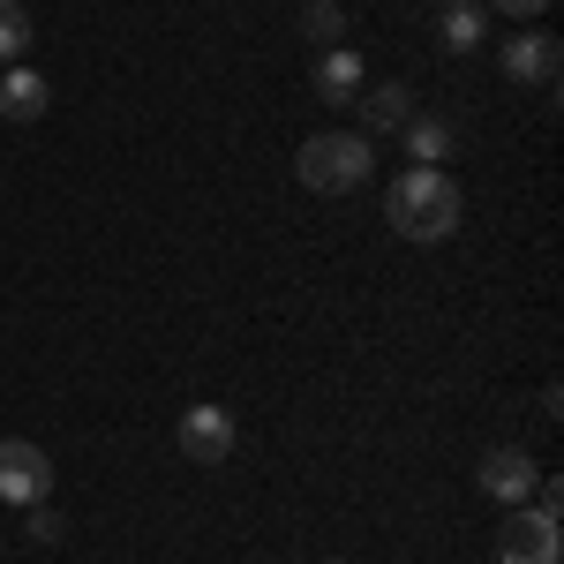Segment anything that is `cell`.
<instances>
[{"instance_id": "1", "label": "cell", "mask_w": 564, "mask_h": 564, "mask_svg": "<svg viewBox=\"0 0 564 564\" xmlns=\"http://www.w3.org/2000/svg\"><path fill=\"white\" fill-rule=\"evenodd\" d=\"M459 181L444 174V166H406V174L391 181V226L406 234V241H452L459 234Z\"/></svg>"}, {"instance_id": "2", "label": "cell", "mask_w": 564, "mask_h": 564, "mask_svg": "<svg viewBox=\"0 0 564 564\" xmlns=\"http://www.w3.org/2000/svg\"><path fill=\"white\" fill-rule=\"evenodd\" d=\"M369 166H377V151H369V135H308L302 151H294V174L316 188V196H354L361 181H369Z\"/></svg>"}, {"instance_id": "3", "label": "cell", "mask_w": 564, "mask_h": 564, "mask_svg": "<svg viewBox=\"0 0 564 564\" xmlns=\"http://www.w3.org/2000/svg\"><path fill=\"white\" fill-rule=\"evenodd\" d=\"M497 564H564V520L542 505H512L497 527Z\"/></svg>"}, {"instance_id": "4", "label": "cell", "mask_w": 564, "mask_h": 564, "mask_svg": "<svg viewBox=\"0 0 564 564\" xmlns=\"http://www.w3.org/2000/svg\"><path fill=\"white\" fill-rule=\"evenodd\" d=\"M53 497V459L23 436H0V505H45Z\"/></svg>"}, {"instance_id": "5", "label": "cell", "mask_w": 564, "mask_h": 564, "mask_svg": "<svg viewBox=\"0 0 564 564\" xmlns=\"http://www.w3.org/2000/svg\"><path fill=\"white\" fill-rule=\"evenodd\" d=\"M174 444H181L188 467H226V459H234V414H226V406H188Z\"/></svg>"}, {"instance_id": "6", "label": "cell", "mask_w": 564, "mask_h": 564, "mask_svg": "<svg viewBox=\"0 0 564 564\" xmlns=\"http://www.w3.org/2000/svg\"><path fill=\"white\" fill-rule=\"evenodd\" d=\"M475 481L489 489V497H497V505H505V512H512V505H527V497H534V481H542V467L527 459L520 444H497V452H481Z\"/></svg>"}, {"instance_id": "7", "label": "cell", "mask_w": 564, "mask_h": 564, "mask_svg": "<svg viewBox=\"0 0 564 564\" xmlns=\"http://www.w3.org/2000/svg\"><path fill=\"white\" fill-rule=\"evenodd\" d=\"M557 68H564V45L550 31H520L505 45V76L512 84H557Z\"/></svg>"}, {"instance_id": "8", "label": "cell", "mask_w": 564, "mask_h": 564, "mask_svg": "<svg viewBox=\"0 0 564 564\" xmlns=\"http://www.w3.org/2000/svg\"><path fill=\"white\" fill-rule=\"evenodd\" d=\"M354 98H361V129L369 135H399L406 113H414V90L406 84H369V90H354Z\"/></svg>"}, {"instance_id": "9", "label": "cell", "mask_w": 564, "mask_h": 564, "mask_svg": "<svg viewBox=\"0 0 564 564\" xmlns=\"http://www.w3.org/2000/svg\"><path fill=\"white\" fill-rule=\"evenodd\" d=\"M316 90H324L332 106H354V90H361V53H354V45H324V53H316Z\"/></svg>"}, {"instance_id": "10", "label": "cell", "mask_w": 564, "mask_h": 564, "mask_svg": "<svg viewBox=\"0 0 564 564\" xmlns=\"http://www.w3.org/2000/svg\"><path fill=\"white\" fill-rule=\"evenodd\" d=\"M45 98H53V90H45V76H39V68H23V61L0 76V113H8V121H39Z\"/></svg>"}, {"instance_id": "11", "label": "cell", "mask_w": 564, "mask_h": 564, "mask_svg": "<svg viewBox=\"0 0 564 564\" xmlns=\"http://www.w3.org/2000/svg\"><path fill=\"white\" fill-rule=\"evenodd\" d=\"M452 143H459L452 121H436V113H406V159H414V166H444Z\"/></svg>"}, {"instance_id": "12", "label": "cell", "mask_w": 564, "mask_h": 564, "mask_svg": "<svg viewBox=\"0 0 564 564\" xmlns=\"http://www.w3.org/2000/svg\"><path fill=\"white\" fill-rule=\"evenodd\" d=\"M481 39H489V8H475V0H452V8H444V45H452V53H475Z\"/></svg>"}, {"instance_id": "13", "label": "cell", "mask_w": 564, "mask_h": 564, "mask_svg": "<svg viewBox=\"0 0 564 564\" xmlns=\"http://www.w3.org/2000/svg\"><path fill=\"white\" fill-rule=\"evenodd\" d=\"M23 53H31V8L23 0H0V61L15 68Z\"/></svg>"}, {"instance_id": "14", "label": "cell", "mask_w": 564, "mask_h": 564, "mask_svg": "<svg viewBox=\"0 0 564 564\" xmlns=\"http://www.w3.org/2000/svg\"><path fill=\"white\" fill-rule=\"evenodd\" d=\"M302 31H308L316 45H339V39H347V8H332V0H308Z\"/></svg>"}, {"instance_id": "15", "label": "cell", "mask_w": 564, "mask_h": 564, "mask_svg": "<svg viewBox=\"0 0 564 564\" xmlns=\"http://www.w3.org/2000/svg\"><path fill=\"white\" fill-rule=\"evenodd\" d=\"M61 534H68V520L53 505H31V542H61Z\"/></svg>"}, {"instance_id": "16", "label": "cell", "mask_w": 564, "mask_h": 564, "mask_svg": "<svg viewBox=\"0 0 564 564\" xmlns=\"http://www.w3.org/2000/svg\"><path fill=\"white\" fill-rule=\"evenodd\" d=\"M489 8H497V15H542L550 0H489Z\"/></svg>"}, {"instance_id": "17", "label": "cell", "mask_w": 564, "mask_h": 564, "mask_svg": "<svg viewBox=\"0 0 564 564\" xmlns=\"http://www.w3.org/2000/svg\"><path fill=\"white\" fill-rule=\"evenodd\" d=\"M332 564H339V557H332Z\"/></svg>"}]
</instances>
